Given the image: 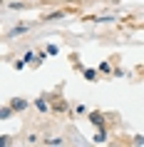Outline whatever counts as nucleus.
<instances>
[{
    "instance_id": "5",
    "label": "nucleus",
    "mask_w": 144,
    "mask_h": 147,
    "mask_svg": "<svg viewBox=\"0 0 144 147\" xmlns=\"http://www.w3.org/2000/svg\"><path fill=\"white\" fill-rule=\"evenodd\" d=\"M84 78H87V80H94V70H84Z\"/></svg>"
},
{
    "instance_id": "7",
    "label": "nucleus",
    "mask_w": 144,
    "mask_h": 147,
    "mask_svg": "<svg viewBox=\"0 0 144 147\" xmlns=\"http://www.w3.org/2000/svg\"><path fill=\"white\" fill-rule=\"evenodd\" d=\"M47 53H50V55H57V45H47Z\"/></svg>"
},
{
    "instance_id": "1",
    "label": "nucleus",
    "mask_w": 144,
    "mask_h": 147,
    "mask_svg": "<svg viewBox=\"0 0 144 147\" xmlns=\"http://www.w3.org/2000/svg\"><path fill=\"white\" fill-rule=\"evenodd\" d=\"M23 32H27V28L20 25V28H15V30H10V38H17V35H23Z\"/></svg>"
},
{
    "instance_id": "4",
    "label": "nucleus",
    "mask_w": 144,
    "mask_h": 147,
    "mask_svg": "<svg viewBox=\"0 0 144 147\" xmlns=\"http://www.w3.org/2000/svg\"><path fill=\"white\" fill-rule=\"evenodd\" d=\"M8 117H10V107H3L0 110V120H8Z\"/></svg>"
},
{
    "instance_id": "2",
    "label": "nucleus",
    "mask_w": 144,
    "mask_h": 147,
    "mask_svg": "<svg viewBox=\"0 0 144 147\" xmlns=\"http://www.w3.org/2000/svg\"><path fill=\"white\" fill-rule=\"evenodd\" d=\"M90 120H92L94 125H97V127H102V115H97V112H92V115H90Z\"/></svg>"
},
{
    "instance_id": "6",
    "label": "nucleus",
    "mask_w": 144,
    "mask_h": 147,
    "mask_svg": "<svg viewBox=\"0 0 144 147\" xmlns=\"http://www.w3.org/2000/svg\"><path fill=\"white\" fill-rule=\"evenodd\" d=\"M94 140H97V142H104V130H99V132H97V137H94Z\"/></svg>"
},
{
    "instance_id": "3",
    "label": "nucleus",
    "mask_w": 144,
    "mask_h": 147,
    "mask_svg": "<svg viewBox=\"0 0 144 147\" xmlns=\"http://www.w3.org/2000/svg\"><path fill=\"white\" fill-rule=\"evenodd\" d=\"M25 105H27L25 100H13V110H25Z\"/></svg>"
}]
</instances>
